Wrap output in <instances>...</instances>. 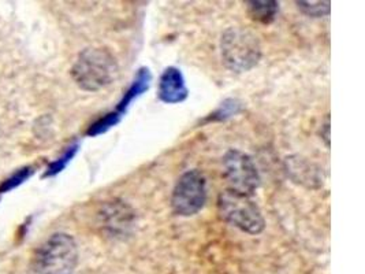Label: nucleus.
Instances as JSON below:
<instances>
[{
    "label": "nucleus",
    "mask_w": 365,
    "mask_h": 274,
    "mask_svg": "<svg viewBox=\"0 0 365 274\" xmlns=\"http://www.w3.org/2000/svg\"><path fill=\"white\" fill-rule=\"evenodd\" d=\"M207 195L205 176L196 169L185 171L173 189V211L181 217H192L205 206Z\"/></svg>",
    "instance_id": "obj_5"
},
{
    "label": "nucleus",
    "mask_w": 365,
    "mask_h": 274,
    "mask_svg": "<svg viewBox=\"0 0 365 274\" xmlns=\"http://www.w3.org/2000/svg\"><path fill=\"white\" fill-rule=\"evenodd\" d=\"M32 174H34V169L31 166H25L22 169H19L13 176H10L7 180L3 181V184L0 186V193L9 192L11 189H16L19 186H22L26 180H29L32 177Z\"/></svg>",
    "instance_id": "obj_15"
},
{
    "label": "nucleus",
    "mask_w": 365,
    "mask_h": 274,
    "mask_svg": "<svg viewBox=\"0 0 365 274\" xmlns=\"http://www.w3.org/2000/svg\"><path fill=\"white\" fill-rule=\"evenodd\" d=\"M220 55L225 66L234 73L255 68L262 58V46L255 34L242 28H229L220 39Z\"/></svg>",
    "instance_id": "obj_3"
},
{
    "label": "nucleus",
    "mask_w": 365,
    "mask_h": 274,
    "mask_svg": "<svg viewBox=\"0 0 365 274\" xmlns=\"http://www.w3.org/2000/svg\"><path fill=\"white\" fill-rule=\"evenodd\" d=\"M247 7L250 18L260 24H271L279 11V3L274 0H252Z\"/></svg>",
    "instance_id": "obj_10"
},
{
    "label": "nucleus",
    "mask_w": 365,
    "mask_h": 274,
    "mask_svg": "<svg viewBox=\"0 0 365 274\" xmlns=\"http://www.w3.org/2000/svg\"><path fill=\"white\" fill-rule=\"evenodd\" d=\"M122 118H123V117H122L120 114H118L115 110H113V111L104 114L99 120L95 121V122L88 128L86 136H100V135L108 132L111 128L116 126V125L122 121Z\"/></svg>",
    "instance_id": "obj_13"
},
{
    "label": "nucleus",
    "mask_w": 365,
    "mask_h": 274,
    "mask_svg": "<svg viewBox=\"0 0 365 274\" xmlns=\"http://www.w3.org/2000/svg\"><path fill=\"white\" fill-rule=\"evenodd\" d=\"M223 176L234 192L253 196L260 187V174L250 155L240 150H229L223 156Z\"/></svg>",
    "instance_id": "obj_6"
},
{
    "label": "nucleus",
    "mask_w": 365,
    "mask_h": 274,
    "mask_svg": "<svg viewBox=\"0 0 365 274\" xmlns=\"http://www.w3.org/2000/svg\"><path fill=\"white\" fill-rule=\"evenodd\" d=\"M286 171L289 177L294 181L302 184L308 188H319L323 186V176L320 174V169L316 168L312 162L301 156H290L284 162Z\"/></svg>",
    "instance_id": "obj_8"
},
{
    "label": "nucleus",
    "mask_w": 365,
    "mask_h": 274,
    "mask_svg": "<svg viewBox=\"0 0 365 274\" xmlns=\"http://www.w3.org/2000/svg\"><path fill=\"white\" fill-rule=\"evenodd\" d=\"M77 263L76 240L67 233H55L34 253L31 274H74Z\"/></svg>",
    "instance_id": "obj_2"
},
{
    "label": "nucleus",
    "mask_w": 365,
    "mask_h": 274,
    "mask_svg": "<svg viewBox=\"0 0 365 274\" xmlns=\"http://www.w3.org/2000/svg\"><path fill=\"white\" fill-rule=\"evenodd\" d=\"M322 129H324V135H322V137L324 138L326 146L330 147V116L329 114L326 117V123L322 126Z\"/></svg>",
    "instance_id": "obj_16"
},
{
    "label": "nucleus",
    "mask_w": 365,
    "mask_h": 274,
    "mask_svg": "<svg viewBox=\"0 0 365 274\" xmlns=\"http://www.w3.org/2000/svg\"><path fill=\"white\" fill-rule=\"evenodd\" d=\"M150 83H152V73H150V68H145V66L138 68L135 76H134L132 84L128 88V91L123 93L122 99L116 104V113L120 114L122 117H125L130 104L150 89Z\"/></svg>",
    "instance_id": "obj_9"
},
{
    "label": "nucleus",
    "mask_w": 365,
    "mask_h": 274,
    "mask_svg": "<svg viewBox=\"0 0 365 274\" xmlns=\"http://www.w3.org/2000/svg\"><path fill=\"white\" fill-rule=\"evenodd\" d=\"M189 91L185 83L182 71L175 66L165 68L159 78L158 96L160 102L166 104H177L187 99Z\"/></svg>",
    "instance_id": "obj_7"
},
{
    "label": "nucleus",
    "mask_w": 365,
    "mask_h": 274,
    "mask_svg": "<svg viewBox=\"0 0 365 274\" xmlns=\"http://www.w3.org/2000/svg\"><path fill=\"white\" fill-rule=\"evenodd\" d=\"M118 73L119 66L114 55L103 49L83 50L71 68V76L77 86L89 92L110 86Z\"/></svg>",
    "instance_id": "obj_1"
},
{
    "label": "nucleus",
    "mask_w": 365,
    "mask_h": 274,
    "mask_svg": "<svg viewBox=\"0 0 365 274\" xmlns=\"http://www.w3.org/2000/svg\"><path fill=\"white\" fill-rule=\"evenodd\" d=\"M217 210L222 220L245 233L259 235L266 228V221L259 206L250 196L234 192L232 189H226L219 195Z\"/></svg>",
    "instance_id": "obj_4"
},
{
    "label": "nucleus",
    "mask_w": 365,
    "mask_h": 274,
    "mask_svg": "<svg viewBox=\"0 0 365 274\" xmlns=\"http://www.w3.org/2000/svg\"><path fill=\"white\" fill-rule=\"evenodd\" d=\"M80 150V143H73L71 146H68L65 153L61 155L58 159H55L53 162H51L50 166L47 168L46 173L43 174L44 178H48V177H55L58 176L59 173L65 171L67 168V165L73 161V158L77 155Z\"/></svg>",
    "instance_id": "obj_12"
},
{
    "label": "nucleus",
    "mask_w": 365,
    "mask_h": 274,
    "mask_svg": "<svg viewBox=\"0 0 365 274\" xmlns=\"http://www.w3.org/2000/svg\"><path fill=\"white\" fill-rule=\"evenodd\" d=\"M241 111H242V102L235 98H229L220 103L215 111L211 113L202 122L204 123L225 122V121L230 120L232 117L238 116Z\"/></svg>",
    "instance_id": "obj_11"
},
{
    "label": "nucleus",
    "mask_w": 365,
    "mask_h": 274,
    "mask_svg": "<svg viewBox=\"0 0 365 274\" xmlns=\"http://www.w3.org/2000/svg\"><path fill=\"white\" fill-rule=\"evenodd\" d=\"M299 11L308 17H326L331 11L330 1H296Z\"/></svg>",
    "instance_id": "obj_14"
}]
</instances>
